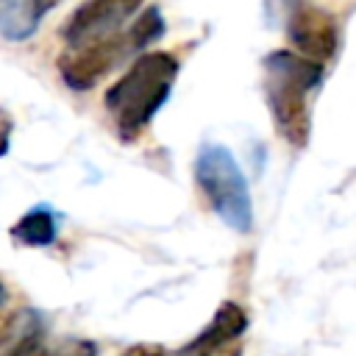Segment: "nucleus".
I'll return each mask as SVG.
<instances>
[{
	"instance_id": "obj_2",
	"label": "nucleus",
	"mask_w": 356,
	"mask_h": 356,
	"mask_svg": "<svg viewBox=\"0 0 356 356\" xmlns=\"http://www.w3.org/2000/svg\"><path fill=\"white\" fill-rule=\"evenodd\" d=\"M264 95L275 131L292 147H306L312 134L309 95L323 83V64L292 50H273L264 58Z\"/></svg>"
},
{
	"instance_id": "obj_17",
	"label": "nucleus",
	"mask_w": 356,
	"mask_h": 356,
	"mask_svg": "<svg viewBox=\"0 0 356 356\" xmlns=\"http://www.w3.org/2000/svg\"><path fill=\"white\" fill-rule=\"evenodd\" d=\"M6 300V286H3V281H0V303Z\"/></svg>"
},
{
	"instance_id": "obj_6",
	"label": "nucleus",
	"mask_w": 356,
	"mask_h": 356,
	"mask_svg": "<svg viewBox=\"0 0 356 356\" xmlns=\"http://www.w3.org/2000/svg\"><path fill=\"white\" fill-rule=\"evenodd\" d=\"M142 6V0H86L81 3L61 28L67 44H81L117 33V28Z\"/></svg>"
},
{
	"instance_id": "obj_5",
	"label": "nucleus",
	"mask_w": 356,
	"mask_h": 356,
	"mask_svg": "<svg viewBox=\"0 0 356 356\" xmlns=\"http://www.w3.org/2000/svg\"><path fill=\"white\" fill-rule=\"evenodd\" d=\"M286 39L298 56L325 64L339 50V25L325 8L298 0L286 17Z\"/></svg>"
},
{
	"instance_id": "obj_10",
	"label": "nucleus",
	"mask_w": 356,
	"mask_h": 356,
	"mask_svg": "<svg viewBox=\"0 0 356 356\" xmlns=\"http://www.w3.org/2000/svg\"><path fill=\"white\" fill-rule=\"evenodd\" d=\"M164 28H167V25H164L161 11H159L156 6L145 8V11L131 22V28L122 33L128 53H145L153 42H159V39L164 36Z\"/></svg>"
},
{
	"instance_id": "obj_7",
	"label": "nucleus",
	"mask_w": 356,
	"mask_h": 356,
	"mask_svg": "<svg viewBox=\"0 0 356 356\" xmlns=\"http://www.w3.org/2000/svg\"><path fill=\"white\" fill-rule=\"evenodd\" d=\"M11 236L28 248H47L58 239V217L47 203L31 206L14 225Z\"/></svg>"
},
{
	"instance_id": "obj_15",
	"label": "nucleus",
	"mask_w": 356,
	"mask_h": 356,
	"mask_svg": "<svg viewBox=\"0 0 356 356\" xmlns=\"http://www.w3.org/2000/svg\"><path fill=\"white\" fill-rule=\"evenodd\" d=\"M8 134H11V122L6 120V122L0 125V159L8 153Z\"/></svg>"
},
{
	"instance_id": "obj_4",
	"label": "nucleus",
	"mask_w": 356,
	"mask_h": 356,
	"mask_svg": "<svg viewBox=\"0 0 356 356\" xmlns=\"http://www.w3.org/2000/svg\"><path fill=\"white\" fill-rule=\"evenodd\" d=\"M122 53H128L122 33H108L100 39H89L81 44H67V50L58 56V75L64 78V83L75 92H86L92 89L103 75L111 72V67L122 58Z\"/></svg>"
},
{
	"instance_id": "obj_8",
	"label": "nucleus",
	"mask_w": 356,
	"mask_h": 356,
	"mask_svg": "<svg viewBox=\"0 0 356 356\" xmlns=\"http://www.w3.org/2000/svg\"><path fill=\"white\" fill-rule=\"evenodd\" d=\"M245 328H248V312H245L239 303L225 300V303L214 312L211 323H209L195 339H197L200 345H206L209 350H217V348L234 342L236 337H242Z\"/></svg>"
},
{
	"instance_id": "obj_13",
	"label": "nucleus",
	"mask_w": 356,
	"mask_h": 356,
	"mask_svg": "<svg viewBox=\"0 0 356 356\" xmlns=\"http://www.w3.org/2000/svg\"><path fill=\"white\" fill-rule=\"evenodd\" d=\"M214 350H209L206 345H200L197 339H192V342H186L181 350H178V356H211Z\"/></svg>"
},
{
	"instance_id": "obj_3",
	"label": "nucleus",
	"mask_w": 356,
	"mask_h": 356,
	"mask_svg": "<svg viewBox=\"0 0 356 356\" xmlns=\"http://www.w3.org/2000/svg\"><path fill=\"white\" fill-rule=\"evenodd\" d=\"M195 184L209 200L211 211L236 234L253 228V200L248 178L225 145H200L195 156Z\"/></svg>"
},
{
	"instance_id": "obj_16",
	"label": "nucleus",
	"mask_w": 356,
	"mask_h": 356,
	"mask_svg": "<svg viewBox=\"0 0 356 356\" xmlns=\"http://www.w3.org/2000/svg\"><path fill=\"white\" fill-rule=\"evenodd\" d=\"M58 3H61V0H36V6H39V14H42V17H44L53 6H58Z\"/></svg>"
},
{
	"instance_id": "obj_11",
	"label": "nucleus",
	"mask_w": 356,
	"mask_h": 356,
	"mask_svg": "<svg viewBox=\"0 0 356 356\" xmlns=\"http://www.w3.org/2000/svg\"><path fill=\"white\" fill-rule=\"evenodd\" d=\"M95 345L92 342H81V339H72V342H64L58 345L56 350H47L44 356H95Z\"/></svg>"
},
{
	"instance_id": "obj_9",
	"label": "nucleus",
	"mask_w": 356,
	"mask_h": 356,
	"mask_svg": "<svg viewBox=\"0 0 356 356\" xmlns=\"http://www.w3.org/2000/svg\"><path fill=\"white\" fill-rule=\"evenodd\" d=\"M36 0H0V36L6 42H25L39 28Z\"/></svg>"
},
{
	"instance_id": "obj_1",
	"label": "nucleus",
	"mask_w": 356,
	"mask_h": 356,
	"mask_svg": "<svg viewBox=\"0 0 356 356\" xmlns=\"http://www.w3.org/2000/svg\"><path fill=\"white\" fill-rule=\"evenodd\" d=\"M178 70L181 64L172 53L164 50L139 53L136 61L128 67V72L106 89L103 97L106 108L111 111L117 134L125 142H134L150 125L159 108L167 103Z\"/></svg>"
},
{
	"instance_id": "obj_14",
	"label": "nucleus",
	"mask_w": 356,
	"mask_h": 356,
	"mask_svg": "<svg viewBox=\"0 0 356 356\" xmlns=\"http://www.w3.org/2000/svg\"><path fill=\"white\" fill-rule=\"evenodd\" d=\"M14 323H17V317H14V314L0 317V348L8 342V337H11V331H14Z\"/></svg>"
},
{
	"instance_id": "obj_12",
	"label": "nucleus",
	"mask_w": 356,
	"mask_h": 356,
	"mask_svg": "<svg viewBox=\"0 0 356 356\" xmlns=\"http://www.w3.org/2000/svg\"><path fill=\"white\" fill-rule=\"evenodd\" d=\"M122 356H167V353H164V348H159V345H134V348H128Z\"/></svg>"
}]
</instances>
